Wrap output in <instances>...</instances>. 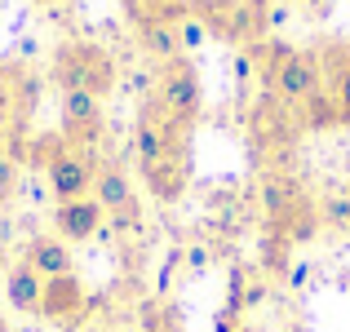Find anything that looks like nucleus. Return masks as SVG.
<instances>
[{"label": "nucleus", "mask_w": 350, "mask_h": 332, "mask_svg": "<svg viewBox=\"0 0 350 332\" xmlns=\"http://www.w3.org/2000/svg\"><path fill=\"white\" fill-rule=\"evenodd\" d=\"M40 80L18 62H0V155L18 160L27 146V124L36 111Z\"/></svg>", "instance_id": "obj_1"}, {"label": "nucleus", "mask_w": 350, "mask_h": 332, "mask_svg": "<svg viewBox=\"0 0 350 332\" xmlns=\"http://www.w3.org/2000/svg\"><path fill=\"white\" fill-rule=\"evenodd\" d=\"M53 85L107 98L116 89V58L94 40H67L53 53Z\"/></svg>", "instance_id": "obj_2"}, {"label": "nucleus", "mask_w": 350, "mask_h": 332, "mask_svg": "<svg viewBox=\"0 0 350 332\" xmlns=\"http://www.w3.org/2000/svg\"><path fill=\"white\" fill-rule=\"evenodd\" d=\"M200 102H204V94H200L196 67H191L187 58L164 62V67H160V80H155V107H160L173 124H182L191 133V124L200 120Z\"/></svg>", "instance_id": "obj_3"}, {"label": "nucleus", "mask_w": 350, "mask_h": 332, "mask_svg": "<svg viewBox=\"0 0 350 332\" xmlns=\"http://www.w3.org/2000/svg\"><path fill=\"white\" fill-rule=\"evenodd\" d=\"M196 14L204 18L208 36H222L231 44H257V36L266 31L262 0H200Z\"/></svg>", "instance_id": "obj_4"}, {"label": "nucleus", "mask_w": 350, "mask_h": 332, "mask_svg": "<svg viewBox=\"0 0 350 332\" xmlns=\"http://www.w3.org/2000/svg\"><path fill=\"white\" fill-rule=\"evenodd\" d=\"M44 173H49V191H53V199H58V204H67V199H85V195H94L98 160H94V151H85V146L62 142V146H58V155L44 164Z\"/></svg>", "instance_id": "obj_5"}, {"label": "nucleus", "mask_w": 350, "mask_h": 332, "mask_svg": "<svg viewBox=\"0 0 350 332\" xmlns=\"http://www.w3.org/2000/svg\"><path fill=\"white\" fill-rule=\"evenodd\" d=\"M271 94L280 98V107L301 111L310 98L324 94V71H319V49H293V58L280 67Z\"/></svg>", "instance_id": "obj_6"}, {"label": "nucleus", "mask_w": 350, "mask_h": 332, "mask_svg": "<svg viewBox=\"0 0 350 332\" xmlns=\"http://www.w3.org/2000/svg\"><path fill=\"white\" fill-rule=\"evenodd\" d=\"M62 137L71 146L94 151V142L103 137V98L85 89H62Z\"/></svg>", "instance_id": "obj_7"}, {"label": "nucleus", "mask_w": 350, "mask_h": 332, "mask_svg": "<svg viewBox=\"0 0 350 332\" xmlns=\"http://www.w3.org/2000/svg\"><path fill=\"white\" fill-rule=\"evenodd\" d=\"M319 71H324V102L337 124L350 128V40H328L319 49Z\"/></svg>", "instance_id": "obj_8"}, {"label": "nucleus", "mask_w": 350, "mask_h": 332, "mask_svg": "<svg viewBox=\"0 0 350 332\" xmlns=\"http://www.w3.org/2000/svg\"><path fill=\"white\" fill-rule=\"evenodd\" d=\"M103 204H98L94 195L85 199H67V204L53 208V230H58V239H67V244H85V239H94L98 230H103Z\"/></svg>", "instance_id": "obj_9"}, {"label": "nucleus", "mask_w": 350, "mask_h": 332, "mask_svg": "<svg viewBox=\"0 0 350 332\" xmlns=\"http://www.w3.org/2000/svg\"><path fill=\"white\" fill-rule=\"evenodd\" d=\"M89 306V292L76 275H58V279H44V297H40V319L49 324H71L80 319Z\"/></svg>", "instance_id": "obj_10"}, {"label": "nucleus", "mask_w": 350, "mask_h": 332, "mask_svg": "<svg viewBox=\"0 0 350 332\" xmlns=\"http://www.w3.org/2000/svg\"><path fill=\"white\" fill-rule=\"evenodd\" d=\"M133 27H137V44H142L151 58H160V62L182 58L178 23H169V18H160V14H146V9H133Z\"/></svg>", "instance_id": "obj_11"}, {"label": "nucleus", "mask_w": 350, "mask_h": 332, "mask_svg": "<svg viewBox=\"0 0 350 332\" xmlns=\"http://www.w3.org/2000/svg\"><path fill=\"white\" fill-rule=\"evenodd\" d=\"M23 262L31 266L40 279H58V275H76V262H71V244L58 235H36L27 244Z\"/></svg>", "instance_id": "obj_12"}, {"label": "nucleus", "mask_w": 350, "mask_h": 332, "mask_svg": "<svg viewBox=\"0 0 350 332\" xmlns=\"http://www.w3.org/2000/svg\"><path fill=\"white\" fill-rule=\"evenodd\" d=\"M187 178H191L187 151H173V155H164V160H155L151 169H142V182L151 186L155 199H164V204L182 199V191H187Z\"/></svg>", "instance_id": "obj_13"}, {"label": "nucleus", "mask_w": 350, "mask_h": 332, "mask_svg": "<svg viewBox=\"0 0 350 332\" xmlns=\"http://www.w3.org/2000/svg\"><path fill=\"white\" fill-rule=\"evenodd\" d=\"M94 199L103 204V213H107V217H116V213H124V208H133V204H137V195H133V178H129L120 164H98Z\"/></svg>", "instance_id": "obj_14"}, {"label": "nucleus", "mask_w": 350, "mask_h": 332, "mask_svg": "<svg viewBox=\"0 0 350 332\" xmlns=\"http://www.w3.org/2000/svg\"><path fill=\"white\" fill-rule=\"evenodd\" d=\"M40 297H44V279L31 271L27 262H14L5 271V301L23 315H40Z\"/></svg>", "instance_id": "obj_15"}, {"label": "nucleus", "mask_w": 350, "mask_h": 332, "mask_svg": "<svg viewBox=\"0 0 350 332\" xmlns=\"http://www.w3.org/2000/svg\"><path fill=\"white\" fill-rule=\"evenodd\" d=\"M262 204H266V213L280 221V217H288L293 208L306 204V195H301V186H297L293 178H271V182L262 186Z\"/></svg>", "instance_id": "obj_16"}, {"label": "nucleus", "mask_w": 350, "mask_h": 332, "mask_svg": "<svg viewBox=\"0 0 350 332\" xmlns=\"http://www.w3.org/2000/svg\"><path fill=\"white\" fill-rule=\"evenodd\" d=\"M248 53H253L257 80L271 89V85H275V76H280V67L293 58V44H284V40H257V44H248Z\"/></svg>", "instance_id": "obj_17"}, {"label": "nucleus", "mask_w": 350, "mask_h": 332, "mask_svg": "<svg viewBox=\"0 0 350 332\" xmlns=\"http://www.w3.org/2000/svg\"><path fill=\"white\" fill-rule=\"evenodd\" d=\"M178 40H182V53H191V49H200V44L208 40V27H204V18L191 9L187 18H178Z\"/></svg>", "instance_id": "obj_18"}, {"label": "nucleus", "mask_w": 350, "mask_h": 332, "mask_svg": "<svg viewBox=\"0 0 350 332\" xmlns=\"http://www.w3.org/2000/svg\"><path fill=\"white\" fill-rule=\"evenodd\" d=\"M319 221H324V226L346 230L350 226V195H328L324 204H319Z\"/></svg>", "instance_id": "obj_19"}, {"label": "nucleus", "mask_w": 350, "mask_h": 332, "mask_svg": "<svg viewBox=\"0 0 350 332\" xmlns=\"http://www.w3.org/2000/svg\"><path fill=\"white\" fill-rule=\"evenodd\" d=\"M18 191V160L0 155V199H9Z\"/></svg>", "instance_id": "obj_20"}, {"label": "nucleus", "mask_w": 350, "mask_h": 332, "mask_svg": "<svg viewBox=\"0 0 350 332\" xmlns=\"http://www.w3.org/2000/svg\"><path fill=\"white\" fill-rule=\"evenodd\" d=\"M31 5H40V9H49V5H58V0H31Z\"/></svg>", "instance_id": "obj_21"}, {"label": "nucleus", "mask_w": 350, "mask_h": 332, "mask_svg": "<svg viewBox=\"0 0 350 332\" xmlns=\"http://www.w3.org/2000/svg\"><path fill=\"white\" fill-rule=\"evenodd\" d=\"M0 332H9V328H5V319H0Z\"/></svg>", "instance_id": "obj_22"}]
</instances>
